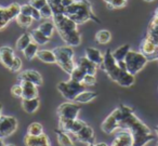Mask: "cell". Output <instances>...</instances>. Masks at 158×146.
Returning a JSON list of instances; mask_svg holds the SVG:
<instances>
[{
	"label": "cell",
	"mask_w": 158,
	"mask_h": 146,
	"mask_svg": "<svg viewBox=\"0 0 158 146\" xmlns=\"http://www.w3.org/2000/svg\"><path fill=\"white\" fill-rule=\"evenodd\" d=\"M119 107L121 109V118L119 120L118 129H123L130 132L133 139L132 146H145L155 139L151 129L135 116L133 108L127 105H120Z\"/></svg>",
	"instance_id": "1"
},
{
	"label": "cell",
	"mask_w": 158,
	"mask_h": 146,
	"mask_svg": "<svg viewBox=\"0 0 158 146\" xmlns=\"http://www.w3.org/2000/svg\"><path fill=\"white\" fill-rule=\"evenodd\" d=\"M52 22L55 26V29L59 33L60 37L63 39L67 46L70 47H78L81 44V36L77 29L76 22L72 20L70 18L66 16L64 13L61 14H53Z\"/></svg>",
	"instance_id": "2"
},
{
	"label": "cell",
	"mask_w": 158,
	"mask_h": 146,
	"mask_svg": "<svg viewBox=\"0 0 158 146\" xmlns=\"http://www.w3.org/2000/svg\"><path fill=\"white\" fill-rule=\"evenodd\" d=\"M64 14L77 24H84L88 21L100 23L98 16L93 13L92 5L88 0H75L72 5L64 9Z\"/></svg>",
	"instance_id": "3"
},
{
	"label": "cell",
	"mask_w": 158,
	"mask_h": 146,
	"mask_svg": "<svg viewBox=\"0 0 158 146\" xmlns=\"http://www.w3.org/2000/svg\"><path fill=\"white\" fill-rule=\"evenodd\" d=\"M53 52L55 55V63L66 73L69 75L74 67L76 66V63L74 62V50L70 46H61L53 49Z\"/></svg>",
	"instance_id": "4"
},
{
	"label": "cell",
	"mask_w": 158,
	"mask_h": 146,
	"mask_svg": "<svg viewBox=\"0 0 158 146\" xmlns=\"http://www.w3.org/2000/svg\"><path fill=\"white\" fill-rule=\"evenodd\" d=\"M148 62L147 56H145L141 51L130 50L125 59V63L127 65V72L135 76L139 72L145 67V65Z\"/></svg>",
	"instance_id": "5"
},
{
	"label": "cell",
	"mask_w": 158,
	"mask_h": 146,
	"mask_svg": "<svg viewBox=\"0 0 158 146\" xmlns=\"http://www.w3.org/2000/svg\"><path fill=\"white\" fill-rule=\"evenodd\" d=\"M59 92L62 94L63 98H65L68 101H74L75 98L78 95L80 92L85 91L87 87L82 82H77L72 79L67 81H61L56 86Z\"/></svg>",
	"instance_id": "6"
},
{
	"label": "cell",
	"mask_w": 158,
	"mask_h": 146,
	"mask_svg": "<svg viewBox=\"0 0 158 146\" xmlns=\"http://www.w3.org/2000/svg\"><path fill=\"white\" fill-rule=\"evenodd\" d=\"M103 55H104V57H103V63H102V65H101V68L107 74V76L110 77L113 81L117 82L119 77H120L121 75H123V73L126 72V70H123L119 68L118 64H117L116 60L113 56V53L110 50H106V52L104 53Z\"/></svg>",
	"instance_id": "7"
},
{
	"label": "cell",
	"mask_w": 158,
	"mask_h": 146,
	"mask_svg": "<svg viewBox=\"0 0 158 146\" xmlns=\"http://www.w3.org/2000/svg\"><path fill=\"white\" fill-rule=\"evenodd\" d=\"M18 129V120L13 116H0V139L12 135Z\"/></svg>",
	"instance_id": "8"
},
{
	"label": "cell",
	"mask_w": 158,
	"mask_h": 146,
	"mask_svg": "<svg viewBox=\"0 0 158 146\" xmlns=\"http://www.w3.org/2000/svg\"><path fill=\"white\" fill-rule=\"evenodd\" d=\"M121 118V109L120 107H117L116 109L112 111L110 115L106 117V119L102 122L101 129L106 134H112L115 130L118 129L119 120Z\"/></svg>",
	"instance_id": "9"
},
{
	"label": "cell",
	"mask_w": 158,
	"mask_h": 146,
	"mask_svg": "<svg viewBox=\"0 0 158 146\" xmlns=\"http://www.w3.org/2000/svg\"><path fill=\"white\" fill-rule=\"evenodd\" d=\"M80 111V107H79L78 103H73L72 101L69 102H65L61 104L57 107V116L59 118H63V119H77Z\"/></svg>",
	"instance_id": "10"
},
{
	"label": "cell",
	"mask_w": 158,
	"mask_h": 146,
	"mask_svg": "<svg viewBox=\"0 0 158 146\" xmlns=\"http://www.w3.org/2000/svg\"><path fill=\"white\" fill-rule=\"evenodd\" d=\"M21 6L16 2H13L7 8L0 7V29H3L10 21L16 18L20 14Z\"/></svg>",
	"instance_id": "11"
},
{
	"label": "cell",
	"mask_w": 158,
	"mask_h": 146,
	"mask_svg": "<svg viewBox=\"0 0 158 146\" xmlns=\"http://www.w3.org/2000/svg\"><path fill=\"white\" fill-rule=\"evenodd\" d=\"M19 81H28V82H31L34 85H36L37 87L42 85L44 80H42L41 75L38 72L33 69H27V70H23L22 73L19 74L18 77Z\"/></svg>",
	"instance_id": "12"
},
{
	"label": "cell",
	"mask_w": 158,
	"mask_h": 146,
	"mask_svg": "<svg viewBox=\"0 0 158 146\" xmlns=\"http://www.w3.org/2000/svg\"><path fill=\"white\" fill-rule=\"evenodd\" d=\"M75 137L77 139V141H79L80 143H85V144H91V143H95V135H94V131L91 128L90 126L86 124L81 130L77 132L75 134Z\"/></svg>",
	"instance_id": "13"
},
{
	"label": "cell",
	"mask_w": 158,
	"mask_h": 146,
	"mask_svg": "<svg viewBox=\"0 0 158 146\" xmlns=\"http://www.w3.org/2000/svg\"><path fill=\"white\" fill-rule=\"evenodd\" d=\"M14 57H15V55H14V51L12 48L7 46H3L0 48V62L5 67L10 69Z\"/></svg>",
	"instance_id": "14"
},
{
	"label": "cell",
	"mask_w": 158,
	"mask_h": 146,
	"mask_svg": "<svg viewBox=\"0 0 158 146\" xmlns=\"http://www.w3.org/2000/svg\"><path fill=\"white\" fill-rule=\"evenodd\" d=\"M132 144H133V139L130 132L123 131L113 140L110 146H132Z\"/></svg>",
	"instance_id": "15"
},
{
	"label": "cell",
	"mask_w": 158,
	"mask_h": 146,
	"mask_svg": "<svg viewBox=\"0 0 158 146\" xmlns=\"http://www.w3.org/2000/svg\"><path fill=\"white\" fill-rule=\"evenodd\" d=\"M24 143L26 146H42L44 144L50 143L48 135L47 134H41L38 136H33V135L26 134L24 137Z\"/></svg>",
	"instance_id": "16"
},
{
	"label": "cell",
	"mask_w": 158,
	"mask_h": 146,
	"mask_svg": "<svg viewBox=\"0 0 158 146\" xmlns=\"http://www.w3.org/2000/svg\"><path fill=\"white\" fill-rule=\"evenodd\" d=\"M85 54H86L85 56H86L87 59L90 60L91 62H93L98 67H101L102 63H103L104 55L102 54V52L99 50V49L89 47V48H87L86 51H85Z\"/></svg>",
	"instance_id": "17"
},
{
	"label": "cell",
	"mask_w": 158,
	"mask_h": 146,
	"mask_svg": "<svg viewBox=\"0 0 158 146\" xmlns=\"http://www.w3.org/2000/svg\"><path fill=\"white\" fill-rule=\"evenodd\" d=\"M23 89L22 98H38V88L36 85L28 81H20Z\"/></svg>",
	"instance_id": "18"
},
{
	"label": "cell",
	"mask_w": 158,
	"mask_h": 146,
	"mask_svg": "<svg viewBox=\"0 0 158 146\" xmlns=\"http://www.w3.org/2000/svg\"><path fill=\"white\" fill-rule=\"evenodd\" d=\"M76 65L79 68H81L86 74H90V75H95L98 70V66L95 65L93 62H91L89 59H87L86 56H82L77 61Z\"/></svg>",
	"instance_id": "19"
},
{
	"label": "cell",
	"mask_w": 158,
	"mask_h": 146,
	"mask_svg": "<svg viewBox=\"0 0 158 146\" xmlns=\"http://www.w3.org/2000/svg\"><path fill=\"white\" fill-rule=\"evenodd\" d=\"M22 108L27 114H34L38 108H39L40 101L38 98H22Z\"/></svg>",
	"instance_id": "20"
},
{
	"label": "cell",
	"mask_w": 158,
	"mask_h": 146,
	"mask_svg": "<svg viewBox=\"0 0 158 146\" xmlns=\"http://www.w3.org/2000/svg\"><path fill=\"white\" fill-rule=\"evenodd\" d=\"M148 39H151L156 46L158 47V19L153 18L147 28L146 36Z\"/></svg>",
	"instance_id": "21"
},
{
	"label": "cell",
	"mask_w": 158,
	"mask_h": 146,
	"mask_svg": "<svg viewBox=\"0 0 158 146\" xmlns=\"http://www.w3.org/2000/svg\"><path fill=\"white\" fill-rule=\"evenodd\" d=\"M156 49H157V46L147 37H145L144 39H143L142 44H141V47H140L141 52H142L145 56H147V59H149V57L156 52Z\"/></svg>",
	"instance_id": "22"
},
{
	"label": "cell",
	"mask_w": 158,
	"mask_h": 146,
	"mask_svg": "<svg viewBox=\"0 0 158 146\" xmlns=\"http://www.w3.org/2000/svg\"><path fill=\"white\" fill-rule=\"evenodd\" d=\"M36 56L40 60L41 62L47 64H53L56 62L55 60V55L54 52L51 50H46V49H42V50H38L37 55Z\"/></svg>",
	"instance_id": "23"
},
{
	"label": "cell",
	"mask_w": 158,
	"mask_h": 146,
	"mask_svg": "<svg viewBox=\"0 0 158 146\" xmlns=\"http://www.w3.org/2000/svg\"><path fill=\"white\" fill-rule=\"evenodd\" d=\"M55 133H56L57 143H59L60 146H76L74 142H73V140L69 137L67 132L62 131L61 129H56Z\"/></svg>",
	"instance_id": "24"
},
{
	"label": "cell",
	"mask_w": 158,
	"mask_h": 146,
	"mask_svg": "<svg viewBox=\"0 0 158 146\" xmlns=\"http://www.w3.org/2000/svg\"><path fill=\"white\" fill-rule=\"evenodd\" d=\"M98 96V94L93 91H88V90H85V91L80 92L78 95L75 98L74 102L80 103V104H85V103H89L91 101H93Z\"/></svg>",
	"instance_id": "25"
},
{
	"label": "cell",
	"mask_w": 158,
	"mask_h": 146,
	"mask_svg": "<svg viewBox=\"0 0 158 146\" xmlns=\"http://www.w3.org/2000/svg\"><path fill=\"white\" fill-rule=\"evenodd\" d=\"M31 40H33L35 44H37L38 46H44V44H48L49 40H50V38L44 36L38 28L33 29V31H31Z\"/></svg>",
	"instance_id": "26"
},
{
	"label": "cell",
	"mask_w": 158,
	"mask_h": 146,
	"mask_svg": "<svg viewBox=\"0 0 158 146\" xmlns=\"http://www.w3.org/2000/svg\"><path fill=\"white\" fill-rule=\"evenodd\" d=\"M134 81H135V77H134V75L130 74L129 72H123V75H121L120 77H119V79L117 80V83H118L119 86H121V87H131L132 85L134 83Z\"/></svg>",
	"instance_id": "27"
},
{
	"label": "cell",
	"mask_w": 158,
	"mask_h": 146,
	"mask_svg": "<svg viewBox=\"0 0 158 146\" xmlns=\"http://www.w3.org/2000/svg\"><path fill=\"white\" fill-rule=\"evenodd\" d=\"M130 50H131V48H130L129 44H123V46H120L119 48H117L116 50L112 53H113L114 59L116 60V62L125 61L126 56H127V54L129 53Z\"/></svg>",
	"instance_id": "28"
},
{
	"label": "cell",
	"mask_w": 158,
	"mask_h": 146,
	"mask_svg": "<svg viewBox=\"0 0 158 146\" xmlns=\"http://www.w3.org/2000/svg\"><path fill=\"white\" fill-rule=\"evenodd\" d=\"M31 41H33V40H31V33H24L18 40H16V44H15L16 50L23 51Z\"/></svg>",
	"instance_id": "29"
},
{
	"label": "cell",
	"mask_w": 158,
	"mask_h": 146,
	"mask_svg": "<svg viewBox=\"0 0 158 146\" xmlns=\"http://www.w3.org/2000/svg\"><path fill=\"white\" fill-rule=\"evenodd\" d=\"M38 29H39L44 36H47L48 38H51L53 35V31H54V29H55V26H54V24H53V22H51V21H46V22H42L41 24L39 25Z\"/></svg>",
	"instance_id": "30"
},
{
	"label": "cell",
	"mask_w": 158,
	"mask_h": 146,
	"mask_svg": "<svg viewBox=\"0 0 158 146\" xmlns=\"http://www.w3.org/2000/svg\"><path fill=\"white\" fill-rule=\"evenodd\" d=\"M38 50H39V49H38V44H35L34 41H31L22 52H23V54H24V56L26 57L28 61H31V60H33L34 57L37 55Z\"/></svg>",
	"instance_id": "31"
},
{
	"label": "cell",
	"mask_w": 158,
	"mask_h": 146,
	"mask_svg": "<svg viewBox=\"0 0 158 146\" xmlns=\"http://www.w3.org/2000/svg\"><path fill=\"white\" fill-rule=\"evenodd\" d=\"M44 127L39 122H31L27 128V134L33 135V136H38V135L44 134Z\"/></svg>",
	"instance_id": "32"
},
{
	"label": "cell",
	"mask_w": 158,
	"mask_h": 146,
	"mask_svg": "<svg viewBox=\"0 0 158 146\" xmlns=\"http://www.w3.org/2000/svg\"><path fill=\"white\" fill-rule=\"evenodd\" d=\"M15 21H16V23H18L19 26L24 27V28H27V27H29L31 24H33V22H34V20L31 19V16L24 15V14H22V13H20L19 15H16Z\"/></svg>",
	"instance_id": "33"
},
{
	"label": "cell",
	"mask_w": 158,
	"mask_h": 146,
	"mask_svg": "<svg viewBox=\"0 0 158 146\" xmlns=\"http://www.w3.org/2000/svg\"><path fill=\"white\" fill-rule=\"evenodd\" d=\"M95 39L99 44H108L112 39V35L106 29H102V31H98L97 35H95Z\"/></svg>",
	"instance_id": "34"
},
{
	"label": "cell",
	"mask_w": 158,
	"mask_h": 146,
	"mask_svg": "<svg viewBox=\"0 0 158 146\" xmlns=\"http://www.w3.org/2000/svg\"><path fill=\"white\" fill-rule=\"evenodd\" d=\"M70 79L74 81H77V82H81L84 77L86 76V73L81 69V68H79L78 66H75L74 69L72 70V73L69 74Z\"/></svg>",
	"instance_id": "35"
},
{
	"label": "cell",
	"mask_w": 158,
	"mask_h": 146,
	"mask_svg": "<svg viewBox=\"0 0 158 146\" xmlns=\"http://www.w3.org/2000/svg\"><path fill=\"white\" fill-rule=\"evenodd\" d=\"M47 1L52 9L53 14L64 13V7L62 6V0H47Z\"/></svg>",
	"instance_id": "36"
},
{
	"label": "cell",
	"mask_w": 158,
	"mask_h": 146,
	"mask_svg": "<svg viewBox=\"0 0 158 146\" xmlns=\"http://www.w3.org/2000/svg\"><path fill=\"white\" fill-rule=\"evenodd\" d=\"M40 11V14H41V18L44 19V20H49V19H52L53 16V11L51 9L50 6L47 3L44 7H42L41 9L39 10Z\"/></svg>",
	"instance_id": "37"
},
{
	"label": "cell",
	"mask_w": 158,
	"mask_h": 146,
	"mask_svg": "<svg viewBox=\"0 0 158 146\" xmlns=\"http://www.w3.org/2000/svg\"><path fill=\"white\" fill-rule=\"evenodd\" d=\"M86 87H91V86H94L97 83V78H95V75H90L86 74V76L84 77L81 81Z\"/></svg>",
	"instance_id": "38"
},
{
	"label": "cell",
	"mask_w": 158,
	"mask_h": 146,
	"mask_svg": "<svg viewBox=\"0 0 158 146\" xmlns=\"http://www.w3.org/2000/svg\"><path fill=\"white\" fill-rule=\"evenodd\" d=\"M126 5H127V0H112L107 6L110 9H120Z\"/></svg>",
	"instance_id": "39"
},
{
	"label": "cell",
	"mask_w": 158,
	"mask_h": 146,
	"mask_svg": "<svg viewBox=\"0 0 158 146\" xmlns=\"http://www.w3.org/2000/svg\"><path fill=\"white\" fill-rule=\"evenodd\" d=\"M21 68H22V60L20 59V57H14L13 62H12V65L11 67H10V70L13 73H18L21 70Z\"/></svg>",
	"instance_id": "40"
},
{
	"label": "cell",
	"mask_w": 158,
	"mask_h": 146,
	"mask_svg": "<svg viewBox=\"0 0 158 146\" xmlns=\"http://www.w3.org/2000/svg\"><path fill=\"white\" fill-rule=\"evenodd\" d=\"M11 94L14 96V98H22L23 89H22V86H21V83H19V85L12 86V88H11Z\"/></svg>",
	"instance_id": "41"
},
{
	"label": "cell",
	"mask_w": 158,
	"mask_h": 146,
	"mask_svg": "<svg viewBox=\"0 0 158 146\" xmlns=\"http://www.w3.org/2000/svg\"><path fill=\"white\" fill-rule=\"evenodd\" d=\"M28 3L31 7L35 8V9L40 10L42 7H44V6L48 3V1H47V0H29Z\"/></svg>",
	"instance_id": "42"
},
{
	"label": "cell",
	"mask_w": 158,
	"mask_h": 146,
	"mask_svg": "<svg viewBox=\"0 0 158 146\" xmlns=\"http://www.w3.org/2000/svg\"><path fill=\"white\" fill-rule=\"evenodd\" d=\"M33 10H34V7H31L29 3H25V5L21 6V11L20 13L24 14V15H28L31 16V13H33Z\"/></svg>",
	"instance_id": "43"
},
{
	"label": "cell",
	"mask_w": 158,
	"mask_h": 146,
	"mask_svg": "<svg viewBox=\"0 0 158 146\" xmlns=\"http://www.w3.org/2000/svg\"><path fill=\"white\" fill-rule=\"evenodd\" d=\"M31 19H33L34 21H40V20H42L41 14H40V11H39V10H37V9H35V8H34L33 13H31Z\"/></svg>",
	"instance_id": "44"
},
{
	"label": "cell",
	"mask_w": 158,
	"mask_h": 146,
	"mask_svg": "<svg viewBox=\"0 0 158 146\" xmlns=\"http://www.w3.org/2000/svg\"><path fill=\"white\" fill-rule=\"evenodd\" d=\"M148 61H158V47H157V49H156V52L149 57Z\"/></svg>",
	"instance_id": "45"
},
{
	"label": "cell",
	"mask_w": 158,
	"mask_h": 146,
	"mask_svg": "<svg viewBox=\"0 0 158 146\" xmlns=\"http://www.w3.org/2000/svg\"><path fill=\"white\" fill-rule=\"evenodd\" d=\"M117 64H118V66H119V68H120V69L127 70V65H126L125 61H119V62H117Z\"/></svg>",
	"instance_id": "46"
},
{
	"label": "cell",
	"mask_w": 158,
	"mask_h": 146,
	"mask_svg": "<svg viewBox=\"0 0 158 146\" xmlns=\"http://www.w3.org/2000/svg\"><path fill=\"white\" fill-rule=\"evenodd\" d=\"M97 146H108V145L106 143H103V142H102V143H98Z\"/></svg>",
	"instance_id": "47"
},
{
	"label": "cell",
	"mask_w": 158,
	"mask_h": 146,
	"mask_svg": "<svg viewBox=\"0 0 158 146\" xmlns=\"http://www.w3.org/2000/svg\"><path fill=\"white\" fill-rule=\"evenodd\" d=\"M154 18H156V19H158V8L156 9V11H155V13H154Z\"/></svg>",
	"instance_id": "48"
},
{
	"label": "cell",
	"mask_w": 158,
	"mask_h": 146,
	"mask_svg": "<svg viewBox=\"0 0 158 146\" xmlns=\"http://www.w3.org/2000/svg\"><path fill=\"white\" fill-rule=\"evenodd\" d=\"M0 146H5V143H3L2 139H0Z\"/></svg>",
	"instance_id": "49"
},
{
	"label": "cell",
	"mask_w": 158,
	"mask_h": 146,
	"mask_svg": "<svg viewBox=\"0 0 158 146\" xmlns=\"http://www.w3.org/2000/svg\"><path fill=\"white\" fill-rule=\"evenodd\" d=\"M87 146H97V143H91V144H87Z\"/></svg>",
	"instance_id": "50"
},
{
	"label": "cell",
	"mask_w": 158,
	"mask_h": 146,
	"mask_svg": "<svg viewBox=\"0 0 158 146\" xmlns=\"http://www.w3.org/2000/svg\"><path fill=\"white\" fill-rule=\"evenodd\" d=\"M103 1H104V2H106V3L108 5V3H110V1H112V0H103Z\"/></svg>",
	"instance_id": "51"
},
{
	"label": "cell",
	"mask_w": 158,
	"mask_h": 146,
	"mask_svg": "<svg viewBox=\"0 0 158 146\" xmlns=\"http://www.w3.org/2000/svg\"><path fill=\"white\" fill-rule=\"evenodd\" d=\"M1 111H2V105L0 104V116H1Z\"/></svg>",
	"instance_id": "52"
},
{
	"label": "cell",
	"mask_w": 158,
	"mask_h": 146,
	"mask_svg": "<svg viewBox=\"0 0 158 146\" xmlns=\"http://www.w3.org/2000/svg\"><path fill=\"white\" fill-rule=\"evenodd\" d=\"M155 130H156V134H157V136H158V126L156 127V129H155Z\"/></svg>",
	"instance_id": "53"
},
{
	"label": "cell",
	"mask_w": 158,
	"mask_h": 146,
	"mask_svg": "<svg viewBox=\"0 0 158 146\" xmlns=\"http://www.w3.org/2000/svg\"><path fill=\"white\" fill-rule=\"evenodd\" d=\"M5 146H15L14 144H8V145H5Z\"/></svg>",
	"instance_id": "54"
},
{
	"label": "cell",
	"mask_w": 158,
	"mask_h": 146,
	"mask_svg": "<svg viewBox=\"0 0 158 146\" xmlns=\"http://www.w3.org/2000/svg\"><path fill=\"white\" fill-rule=\"evenodd\" d=\"M42 146H51V144L48 143V144H44V145H42Z\"/></svg>",
	"instance_id": "55"
},
{
	"label": "cell",
	"mask_w": 158,
	"mask_h": 146,
	"mask_svg": "<svg viewBox=\"0 0 158 146\" xmlns=\"http://www.w3.org/2000/svg\"><path fill=\"white\" fill-rule=\"evenodd\" d=\"M144 1H147V2H152V1H154V0H144Z\"/></svg>",
	"instance_id": "56"
},
{
	"label": "cell",
	"mask_w": 158,
	"mask_h": 146,
	"mask_svg": "<svg viewBox=\"0 0 158 146\" xmlns=\"http://www.w3.org/2000/svg\"><path fill=\"white\" fill-rule=\"evenodd\" d=\"M156 146H158V141H157V143H156Z\"/></svg>",
	"instance_id": "57"
}]
</instances>
